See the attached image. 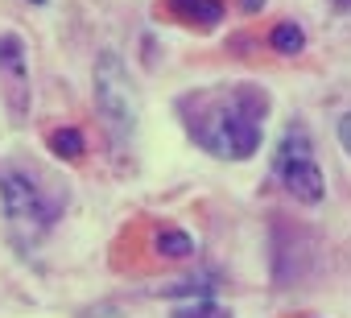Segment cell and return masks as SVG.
<instances>
[{"mask_svg": "<svg viewBox=\"0 0 351 318\" xmlns=\"http://www.w3.org/2000/svg\"><path fill=\"white\" fill-rule=\"evenodd\" d=\"M269 95L252 83L203 87L178 99V120L191 140L219 162H248L265 140Z\"/></svg>", "mask_w": 351, "mask_h": 318, "instance_id": "obj_1", "label": "cell"}, {"mask_svg": "<svg viewBox=\"0 0 351 318\" xmlns=\"http://www.w3.org/2000/svg\"><path fill=\"white\" fill-rule=\"evenodd\" d=\"M273 174L285 186V195L302 207H318L326 199V178H322V166L314 157L310 132H302L298 124H289L273 149Z\"/></svg>", "mask_w": 351, "mask_h": 318, "instance_id": "obj_2", "label": "cell"}, {"mask_svg": "<svg viewBox=\"0 0 351 318\" xmlns=\"http://www.w3.org/2000/svg\"><path fill=\"white\" fill-rule=\"evenodd\" d=\"M136 83L124 66V58L116 50H99L95 54V112L108 124V132H116V140H128L136 128Z\"/></svg>", "mask_w": 351, "mask_h": 318, "instance_id": "obj_3", "label": "cell"}, {"mask_svg": "<svg viewBox=\"0 0 351 318\" xmlns=\"http://www.w3.org/2000/svg\"><path fill=\"white\" fill-rule=\"evenodd\" d=\"M0 207H5V219L13 228H29V232H46L62 207L58 199H50L38 178H29L25 170H0Z\"/></svg>", "mask_w": 351, "mask_h": 318, "instance_id": "obj_4", "label": "cell"}, {"mask_svg": "<svg viewBox=\"0 0 351 318\" xmlns=\"http://www.w3.org/2000/svg\"><path fill=\"white\" fill-rule=\"evenodd\" d=\"M0 91L13 112V124H25L29 103H34V83H29V58L21 34H0Z\"/></svg>", "mask_w": 351, "mask_h": 318, "instance_id": "obj_5", "label": "cell"}, {"mask_svg": "<svg viewBox=\"0 0 351 318\" xmlns=\"http://www.w3.org/2000/svg\"><path fill=\"white\" fill-rule=\"evenodd\" d=\"M161 297H173V302H191V297H215L219 293V277L199 269V273H186V277H173L165 285H157Z\"/></svg>", "mask_w": 351, "mask_h": 318, "instance_id": "obj_6", "label": "cell"}, {"mask_svg": "<svg viewBox=\"0 0 351 318\" xmlns=\"http://www.w3.org/2000/svg\"><path fill=\"white\" fill-rule=\"evenodd\" d=\"M153 252L161 260H186V256H195V236L186 228H157L153 232Z\"/></svg>", "mask_w": 351, "mask_h": 318, "instance_id": "obj_7", "label": "cell"}, {"mask_svg": "<svg viewBox=\"0 0 351 318\" xmlns=\"http://www.w3.org/2000/svg\"><path fill=\"white\" fill-rule=\"evenodd\" d=\"M173 13L199 29H215L223 21V0H169Z\"/></svg>", "mask_w": 351, "mask_h": 318, "instance_id": "obj_8", "label": "cell"}, {"mask_svg": "<svg viewBox=\"0 0 351 318\" xmlns=\"http://www.w3.org/2000/svg\"><path fill=\"white\" fill-rule=\"evenodd\" d=\"M46 149L58 157V162H79V157L87 153V136H83V128L66 124V128H54V132H50Z\"/></svg>", "mask_w": 351, "mask_h": 318, "instance_id": "obj_9", "label": "cell"}, {"mask_svg": "<svg viewBox=\"0 0 351 318\" xmlns=\"http://www.w3.org/2000/svg\"><path fill=\"white\" fill-rule=\"evenodd\" d=\"M269 50H273V54H285V58L302 54V50H306V34H302V25H293V21L273 25V29H269Z\"/></svg>", "mask_w": 351, "mask_h": 318, "instance_id": "obj_10", "label": "cell"}, {"mask_svg": "<svg viewBox=\"0 0 351 318\" xmlns=\"http://www.w3.org/2000/svg\"><path fill=\"white\" fill-rule=\"evenodd\" d=\"M169 318H232L215 297H191V302H178Z\"/></svg>", "mask_w": 351, "mask_h": 318, "instance_id": "obj_11", "label": "cell"}, {"mask_svg": "<svg viewBox=\"0 0 351 318\" xmlns=\"http://www.w3.org/2000/svg\"><path fill=\"white\" fill-rule=\"evenodd\" d=\"M339 145L351 153V112H347V116H339Z\"/></svg>", "mask_w": 351, "mask_h": 318, "instance_id": "obj_12", "label": "cell"}, {"mask_svg": "<svg viewBox=\"0 0 351 318\" xmlns=\"http://www.w3.org/2000/svg\"><path fill=\"white\" fill-rule=\"evenodd\" d=\"M87 318H124V314H120L116 306H95V310H91Z\"/></svg>", "mask_w": 351, "mask_h": 318, "instance_id": "obj_13", "label": "cell"}, {"mask_svg": "<svg viewBox=\"0 0 351 318\" xmlns=\"http://www.w3.org/2000/svg\"><path fill=\"white\" fill-rule=\"evenodd\" d=\"M240 9H244V13H261V9H265V0H240Z\"/></svg>", "mask_w": 351, "mask_h": 318, "instance_id": "obj_14", "label": "cell"}, {"mask_svg": "<svg viewBox=\"0 0 351 318\" xmlns=\"http://www.w3.org/2000/svg\"><path fill=\"white\" fill-rule=\"evenodd\" d=\"M29 5H46V0H29Z\"/></svg>", "mask_w": 351, "mask_h": 318, "instance_id": "obj_15", "label": "cell"}]
</instances>
